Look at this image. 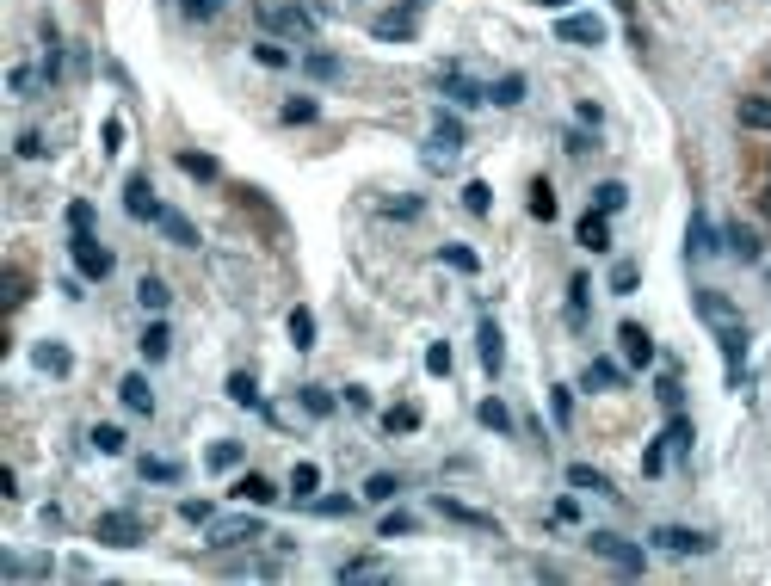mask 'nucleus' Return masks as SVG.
<instances>
[{
	"label": "nucleus",
	"mask_w": 771,
	"mask_h": 586,
	"mask_svg": "<svg viewBox=\"0 0 771 586\" xmlns=\"http://www.w3.org/2000/svg\"><path fill=\"white\" fill-rule=\"evenodd\" d=\"M617 346H623V358H630V364H654V340H648L642 321H623L617 327Z\"/></svg>",
	"instance_id": "nucleus-10"
},
{
	"label": "nucleus",
	"mask_w": 771,
	"mask_h": 586,
	"mask_svg": "<svg viewBox=\"0 0 771 586\" xmlns=\"http://www.w3.org/2000/svg\"><path fill=\"white\" fill-rule=\"evenodd\" d=\"M586 543H593V556H605V562H611V568H623V574H642V568H648V556H642L636 543H623L617 531H593Z\"/></svg>",
	"instance_id": "nucleus-2"
},
{
	"label": "nucleus",
	"mask_w": 771,
	"mask_h": 586,
	"mask_svg": "<svg viewBox=\"0 0 771 586\" xmlns=\"http://www.w3.org/2000/svg\"><path fill=\"white\" fill-rule=\"evenodd\" d=\"M395 494H401L395 475H371V482H364V500H395Z\"/></svg>",
	"instance_id": "nucleus-47"
},
{
	"label": "nucleus",
	"mask_w": 771,
	"mask_h": 586,
	"mask_svg": "<svg viewBox=\"0 0 771 586\" xmlns=\"http://www.w3.org/2000/svg\"><path fill=\"white\" fill-rule=\"evenodd\" d=\"M0 303H7V309L25 303V272H0Z\"/></svg>",
	"instance_id": "nucleus-43"
},
{
	"label": "nucleus",
	"mask_w": 771,
	"mask_h": 586,
	"mask_svg": "<svg viewBox=\"0 0 771 586\" xmlns=\"http://www.w3.org/2000/svg\"><path fill=\"white\" fill-rule=\"evenodd\" d=\"M235 500H241V506H272L278 488L266 482V475H241V482H235Z\"/></svg>",
	"instance_id": "nucleus-20"
},
{
	"label": "nucleus",
	"mask_w": 771,
	"mask_h": 586,
	"mask_svg": "<svg viewBox=\"0 0 771 586\" xmlns=\"http://www.w3.org/2000/svg\"><path fill=\"white\" fill-rule=\"evenodd\" d=\"M549 414H556V426H568L574 420V389H562V383L549 389Z\"/></svg>",
	"instance_id": "nucleus-45"
},
{
	"label": "nucleus",
	"mask_w": 771,
	"mask_h": 586,
	"mask_svg": "<svg viewBox=\"0 0 771 586\" xmlns=\"http://www.w3.org/2000/svg\"><path fill=\"white\" fill-rule=\"evenodd\" d=\"M124 210L136 216V223H155L161 204H155V186H149V173H130V186H124Z\"/></svg>",
	"instance_id": "nucleus-8"
},
{
	"label": "nucleus",
	"mask_w": 771,
	"mask_h": 586,
	"mask_svg": "<svg viewBox=\"0 0 771 586\" xmlns=\"http://www.w3.org/2000/svg\"><path fill=\"white\" fill-rule=\"evenodd\" d=\"M315 488H321V469H315V463H297V469H290V494H297L303 506H315Z\"/></svg>",
	"instance_id": "nucleus-23"
},
{
	"label": "nucleus",
	"mask_w": 771,
	"mask_h": 586,
	"mask_svg": "<svg viewBox=\"0 0 771 586\" xmlns=\"http://www.w3.org/2000/svg\"><path fill=\"white\" fill-rule=\"evenodd\" d=\"M204 463H210V469H235V463H241V445H235V438H216Z\"/></svg>",
	"instance_id": "nucleus-37"
},
{
	"label": "nucleus",
	"mask_w": 771,
	"mask_h": 586,
	"mask_svg": "<svg viewBox=\"0 0 771 586\" xmlns=\"http://www.w3.org/2000/svg\"><path fill=\"white\" fill-rule=\"evenodd\" d=\"M179 519H186V525H210L216 512H210V500H186V506H179Z\"/></svg>",
	"instance_id": "nucleus-50"
},
{
	"label": "nucleus",
	"mask_w": 771,
	"mask_h": 586,
	"mask_svg": "<svg viewBox=\"0 0 771 586\" xmlns=\"http://www.w3.org/2000/svg\"><path fill=\"white\" fill-rule=\"evenodd\" d=\"M475 414H482V426H488V432H512V414H506V401H482Z\"/></svg>",
	"instance_id": "nucleus-39"
},
{
	"label": "nucleus",
	"mask_w": 771,
	"mask_h": 586,
	"mask_svg": "<svg viewBox=\"0 0 771 586\" xmlns=\"http://www.w3.org/2000/svg\"><path fill=\"white\" fill-rule=\"evenodd\" d=\"M31 364H38L44 377H68V371H75V358H68V346H62V340H44L38 352H31Z\"/></svg>",
	"instance_id": "nucleus-13"
},
{
	"label": "nucleus",
	"mask_w": 771,
	"mask_h": 586,
	"mask_svg": "<svg viewBox=\"0 0 771 586\" xmlns=\"http://www.w3.org/2000/svg\"><path fill=\"white\" fill-rule=\"evenodd\" d=\"M642 469H648V475H660V469H667V438H654V445L642 451Z\"/></svg>",
	"instance_id": "nucleus-52"
},
{
	"label": "nucleus",
	"mask_w": 771,
	"mask_h": 586,
	"mask_svg": "<svg viewBox=\"0 0 771 586\" xmlns=\"http://www.w3.org/2000/svg\"><path fill=\"white\" fill-rule=\"evenodd\" d=\"M179 167H186L192 179H216V161L210 155H179Z\"/></svg>",
	"instance_id": "nucleus-51"
},
{
	"label": "nucleus",
	"mask_w": 771,
	"mask_h": 586,
	"mask_svg": "<svg viewBox=\"0 0 771 586\" xmlns=\"http://www.w3.org/2000/svg\"><path fill=\"white\" fill-rule=\"evenodd\" d=\"M315 512H321V519H340V512H352V500H340V494H327V500H315Z\"/></svg>",
	"instance_id": "nucleus-55"
},
{
	"label": "nucleus",
	"mask_w": 771,
	"mask_h": 586,
	"mask_svg": "<svg viewBox=\"0 0 771 586\" xmlns=\"http://www.w3.org/2000/svg\"><path fill=\"white\" fill-rule=\"evenodd\" d=\"M364 580H389V568L377 556H358V562H340V586H364Z\"/></svg>",
	"instance_id": "nucleus-19"
},
{
	"label": "nucleus",
	"mask_w": 771,
	"mask_h": 586,
	"mask_svg": "<svg viewBox=\"0 0 771 586\" xmlns=\"http://www.w3.org/2000/svg\"><path fill=\"white\" fill-rule=\"evenodd\" d=\"M463 210H469V216H488V210H494V192L482 186V179H469V186H463Z\"/></svg>",
	"instance_id": "nucleus-32"
},
{
	"label": "nucleus",
	"mask_w": 771,
	"mask_h": 586,
	"mask_svg": "<svg viewBox=\"0 0 771 586\" xmlns=\"http://www.w3.org/2000/svg\"><path fill=\"white\" fill-rule=\"evenodd\" d=\"M543 7H549V13H562V7H568V0H543Z\"/></svg>",
	"instance_id": "nucleus-62"
},
{
	"label": "nucleus",
	"mask_w": 771,
	"mask_h": 586,
	"mask_svg": "<svg viewBox=\"0 0 771 586\" xmlns=\"http://www.w3.org/2000/svg\"><path fill=\"white\" fill-rule=\"evenodd\" d=\"M118 395H124V408H130V414H155V389H149V377H136V371H130V377L118 383Z\"/></svg>",
	"instance_id": "nucleus-15"
},
{
	"label": "nucleus",
	"mask_w": 771,
	"mask_h": 586,
	"mask_svg": "<svg viewBox=\"0 0 771 586\" xmlns=\"http://www.w3.org/2000/svg\"><path fill=\"white\" fill-rule=\"evenodd\" d=\"M685 253H691V260L716 253V229H710V216H704V210H697V216H691V229H685Z\"/></svg>",
	"instance_id": "nucleus-17"
},
{
	"label": "nucleus",
	"mask_w": 771,
	"mask_h": 586,
	"mask_svg": "<svg viewBox=\"0 0 771 586\" xmlns=\"http://www.w3.org/2000/svg\"><path fill=\"white\" fill-rule=\"evenodd\" d=\"M623 204H630V186H623V179H605V186L593 192V210H605V216H617Z\"/></svg>",
	"instance_id": "nucleus-24"
},
{
	"label": "nucleus",
	"mask_w": 771,
	"mask_h": 586,
	"mask_svg": "<svg viewBox=\"0 0 771 586\" xmlns=\"http://www.w3.org/2000/svg\"><path fill=\"white\" fill-rule=\"evenodd\" d=\"M93 543H112V549H136L142 543V519L136 512H105L93 525Z\"/></svg>",
	"instance_id": "nucleus-4"
},
{
	"label": "nucleus",
	"mask_w": 771,
	"mask_h": 586,
	"mask_svg": "<svg viewBox=\"0 0 771 586\" xmlns=\"http://www.w3.org/2000/svg\"><path fill=\"white\" fill-rule=\"evenodd\" d=\"M371 31H377L383 44H395V38H414V31H420V19H414V13H383Z\"/></svg>",
	"instance_id": "nucleus-21"
},
{
	"label": "nucleus",
	"mask_w": 771,
	"mask_h": 586,
	"mask_svg": "<svg viewBox=\"0 0 771 586\" xmlns=\"http://www.w3.org/2000/svg\"><path fill=\"white\" fill-rule=\"evenodd\" d=\"M383 426H389V432H414V426H420V408H414V401H401V408L383 414Z\"/></svg>",
	"instance_id": "nucleus-38"
},
{
	"label": "nucleus",
	"mask_w": 771,
	"mask_h": 586,
	"mask_svg": "<svg viewBox=\"0 0 771 586\" xmlns=\"http://www.w3.org/2000/svg\"><path fill=\"white\" fill-rule=\"evenodd\" d=\"M93 451H99V457H118V451H124V432H118V426H93Z\"/></svg>",
	"instance_id": "nucleus-42"
},
{
	"label": "nucleus",
	"mask_w": 771,
	"mask_h": 586,
	"mask_svg": "<svg viewBox=\"0 0 771 586\" xmlns=\"http://www.w3.org/2000/svg\"><path fill=\"white\" fill-rule=\"evenodd\" d=\"M75 266H81V278H112V253H105L99 241H93V229H75Z\"/></svg>",
	"instance_id": "nucleus-6"
},
{
	"label": "nucleus",
	"mask_w": 771,
	"mask_h": 586,
	"mask_svg": "<svg viewBox=\"0 0 771 586\" xmlns=\"http://www.w3.org/2000/svg\"><path fill=\"white\" fill-rule=\"evenodd\" d=\"M173 352V334H167V321H155L149 334H142V358H167Z\"/></svg>",
	"instance_id": "nucleus-34"
},
{
	"label": "nucleus",
	"mask_w": 771,
	"mask_h": 586,
	"mask_svg": "<svg viewBox=\"0 0 771 586\" xmlns=\"http://www.w3.org/2000/svg\"><path fill=\"white\" fill-rule=\"evenodd\" d=\"M278 118H284V124H315V118H321V105H315V99H290Z\"/></svg>",
	"instance_id": "nucleus-40"
},
{
	"label": "nucleus",
	"mask_w": 771,
	"mask_h": 586,
	"mask_svg": "<svg viewBox=\"0 0 771 586\" xmlns=\"http://www.w3.org/2000/svg\"><path fill=\"white\" fill-rule=\"evenodd\" d=\"M697 315H704L710 327H734L741 315H734V303L722 297V290H697Z\"/></svg>",
	"instance_id": "nucleus-14"
},
{
	"label": "nucleus",
	"mask_w": 771,
	"mask_h": 586,
	"mask_svg": "<svg viewBox=\"0 0 771 586\" xmlns=\"http://www.w3.org/2000/svg\"><path fill=\"white\" fill-rule=\"evenodd\" d=\"M568 482H574V488H593V494H617V488H611V475H599L593 463H574V469H568Z\"/></svg>",
	"instance_id": "nucleus-26"
},
{
	"label": "nucleus",
	"mask_w": 771,
	"mask_h": 586,
	"mask_svg": "<svg viewBox=\"0 0 771 586\" xmlns=\"http://www.w3.org/2000/svg\"><path fill=\"white\" fill-rule=\"evenodd\" d=\"M611 7H617V13H630V7H636V0H611Z\"/></svg>",
	"instance_id": "nucleus-63"
},
{
	"label": "nucleus",
	"mask_w": 771,
	"mask_h": 586,
	"mask_svg": "<svg viewBox=\"0 0 771 586\" xmlns=\"http://www.w3.org/2000/svg\"><path fill=\"white\" fill-rule=\"evenodd\" d=\"M556 38H562V44H605V19H593V13H562V19H556Z\"/></svg>",
	"instance_id": "nucleus-7"
},
{
	"label": "nucleus",
	"mask_w": 771,
	"mask_h": 586,
	"mask_svg": "<svg viewBox=\"0 0 771 586\" xmlns=\"http://www.w3.org/2000/svg\"><path fill=\"white\" fill-rule=\"evenodd\" d=\"M648 543H654V549H673V556H710V549H716L710 531H685V525H654Z\"/></svg>",
	"instance_id": "nucleus-1"
},
{
	"label": "nucleus",
	"mask_w": 771,
	"mask_h": 586,
	"mask_svg": "<svg viewBox=\"0 0 771 586\" xmlns=\"http://www.w3.org/2000/svg\"><path fill=\"white\" fill-rule=\"evenodd\" d=\"M660 438H667V451H691V420H673Z\"/></svg>",
	"instance_id": "nucleus-49"
},
{
	"label": "nucleus",
	"mask_w": 771,
	"mask_h": 586,
	"mask_svg": "<svg viewBox=\"0 0 771 586\" xmlns=\"http://www.w3.org/2000/svg\"><path fill=\"white\" fill-rule=\"evenodd\" d=\"M574 235H580V247H593V253H605V247H611V223H605V210H586Z\"/></svg>",
	"instance_id": "nucleus-16"
},
{
	"label": "nucleus",
	"mask_w": 771,
	"mask_h": 586,
	"mask_svg": "<svg viewBox=\"0 0 771 586\" xmlns=\"http://www.w3.org/2000/svg\"><path fill=\"white\" fill-rule=\"evenodd\" d=\"M426 377H451V346H445V340L426 346Z\"/></svg>",
	"instance_id": "nucleus-41"
},
{
	"label": "nucleus",
	"mask_w": 771,
	"mask_h": 586,
	"mask_svg": "<svg viewBox=\"0 0 771 586\" xmlns=\"http://www.w3.org/2000/svg\"><path fill=\"white\" fill-rule=\"evenodd\" d=\"M260 19H266L272 31H290V38H309V31H315V19H309L303 7H272V0L260 7Z\"/></svg>",
	"instance_id": "nucleus-9"
},
{
	"label": "nucleus",
	"mask_w": 771,
	"mask_h": 586,
	"mask_svg": "<svg viewBox=\"0 0 771 586\" xmlns=\"http://www.w3.org/2000/svg\"><path fill=\"white\" fill-rule=\"evenodd\" d=\"M303 68H309L315 81H340V56H327V50H309V56H303Z\"/></svg>",
	"instance_id": "nucleus-31"
},
{
	"label": "nucleus",
	"mask_w": 771,
	"mask_h": 586,
	"mask_svg": "<svg viewBox=\"0 0 771 586\" xmlns=\"http://www.w3.org/2000/svg\"><path fill=\"white\" fill-rule=\"evenodd\" d=\"M68 229H93V204H68Z\"/></svg>",
	"instance_id": "nucleus-56"
},
{
	"label": "nucleus",
	"mask_w": 771,
	"mask_h": 586,
	"mask_svg": "<svg viewBox=\"0 0 771 586\" xmlns=\"http://www.w3.org/2000/svg\"><path fill=\"white\" fill-rule=\"evenodd\" d=\"M586 389H623V371L611 358H593V364H586Z\"/></svg>",
	"instance_id": "nucleus-25"
},
{
	"label": "nucleus",
	"mask_w": 771,
	"mask_h": 586,
	"mask_svg": "<svg viewBox=\"0 0 771 586\" xmlns=\"http://www.w3.org/2000/svg\"><path fill=\"white\" fill-rule=\"evenodd\" d=\"M7 87H13V93H31L38 81H31V68H13V75H7Z\"/></svg>",
	"instance_id": "nucleus-59"
},
{
	"label": "nucleus",
	"mask_w": 771,
	"mask_h": 586,
	"mask_svg": "<svg viewBox=\"0 0 771 586\" xmlns=\"http://www.w3.org/2000/svg\"><path fill=\"white\" fill-rule=\"evenodd\" d=\"M186 13H192V19H210V13H216V0H186Z\"/></svg>",
	"instance_id": "nucleus-60"
},
{
	"label": "nucleus",
	"mask_w": 771,
	"mask_h": 586,
	"mask_svg": "<svg viewBox=\"0 0 771 586\" xmlns=\"http://www.w3.org/2000/svg\"><path fill=\"white\" fill-rule=\"evenodd\" d=\"M636 278H642L636 266H617V272H611V290H636Z\"/></svg>",
	"instance_id": "nucleus-58"
},
{
	"label": "nucleus",
	"mask_w": 771,
	"mask_h": 586,
	"mask_svg": "<svg viewBox=\"0 0 771 586\" xmlns=\"http://www.w3.org/2000/svg\"><path fill=\"white\" fill-rule=\"evenodd\" d=\"M519 99H525V75H500L488 87V105H519Z\"/></svg>",
	"instance_id": "nucleus-27"
},
{
	"label": "nucleus",
	"mask_w": 771,
	"mask_h": 586,
	"mask_svg": "<svg viewBox=\"0 0 771 586\" xmlns=\"http://www.w3.org/2000/svg\"><path fill=\"white\" fill-rule=\"evenodd\" d=\"M155 223H161V235H167V241H179V247H198V229H192V223H186V216H179V210H161Z\"/></svg>",
	"instance_id": "nucleus-22"
},
{
	"label": "nucleus",
	"mask_w": 771,
	"mask_h": 586,
	"mask_svg": "<svg viewBox=\"0 0 771 586\" xmlns=\"http://www.w3.org/2000/svg\"><path fill=\"white\" fill-rule=\"evenodd\" d=\"M722 241H728V253H734V260H747V266L759 260V235H753L747 223H728V229H722Z\"/></svg>",
	"instance_id": "nucleus-18"
},
{
	"label": "nucleus",
	"mask_w": 771,
	"mask_h": 586,
	"mask_svg": "<svg viewBox=\"0 0 771 586\" xmlns=\"http://www.w3.org/2000/svg\"><path fill=\"white\" fill-rule=\"evenodd\" d=\"M136 303L149 309V315H161V309H167L173 297H167V284H161V278H142V284H136Z\"/></svg>",
	"instance_id": "nucleus-28"
},
{
	"label": "nucleus",
	"mask_w": 771,
	"mask_h": 586,
	"mask_svg": "<svg viewBox=\"0 0 771 586\" xmlns=\"http://www.w3.org/2000/svg\"><path fill=\"white\" fill-rule=\"evenodd\" d=\"M438 87H445L457 105H488V87H475L463 68H438Z\"/></svg>",
	"instance_id": "nucleus-11"
},
{
	"label": "nucleus",
	"mask_w": 771,
	"mask_h": 586,
	"mask_svg": "<svg viewBox=\"0 0 771 586\" xmlns=\"http://www.w3.org/2000/svg\"><path fill=\"white\" fill-rule=\"evenodd\" d=\"M759 210H765V216H771V186H765V192H759Z\"/></svg>",
	"instance_id": "nucleus-61"
},
{
	"label": "nucleus",
	"mask_w": 771,
	"mask_h": 586,
	"mask_svg": "<svg viewBox=\"0 0 771 586\" xmlns=\"http://www.w3.org/2000/svg\"><path fill=\"white\" fill-rule=\"evenodd\" d=\"M253 56H260L266 68H284L290 62V50H278V44H253Z\"/></svg>",
	"instance_id": "nucleus-54"
},
{
	"label": "nucleus",
	"mask_w": 771,
	"mask_h": 586,
	"mask_svg": "<svg viewBox=\"0 0 771 586\" xmlns=\"http://www.w3.org/2000/svg\"><path fill=\"white\" fill-rule=\"evenodd\" d=\"M438 512H445V519H457V525H475V531H494V519H482V512H469V506H457V500H445V494H438Z\"/></svg>",
	"instance_id": "nucleus-29"
},
{
	"label": "nucleus",
	"mask_w": 771,
	"mask_h": 586,
	"mask_svg": "<svg viewBox=\"0 0 771 586\" xmlns=\"http://www.w3.org/2000/svg\"><path fill=\"white\" fill-rule=\"evenodd\" d=\"M253 537H260V519H253V512H235V519H210V531H204L210 549H241V543H253Z\"/></svg>",
	"instance_id": "nucleus-3"
},
{
	"label": "nucleus",
	"mask_w": 771,
	"mask_h": 586,
	"mask_svg": "<svg viewBox=\"0 0 771 586\" xmlns=\"http://www.w3.org/2000/svg\"><path fill=\"white\" fill-rule=\"evenodd\" d=\"M303 408H309L315 420H327V414H334V395H327V389H315V383H309V389H303Z\"/></svg>",
	"instance_id": "nucleus-46"
},
{
	"label": "nucleus",
	"mask_w": 771,
	"mask_h": 586,
	"mask_svg": "<svg viewBox=\"0 0 771 586\" xmlns=\"http://www.w3.org/2000/svg\"><path fill=\"white\" fill-rule=\"evenodd\" d=\"M401 531H414V519H408V512H389V519H383V537H401Z\"/></svg>",
	"instance_id": "nucleus-57"
},
{
	"label": "nucleus",
	"mask_w": 771,
	"mask_h": 586,
	"mask_svg": "<svg viewBox=\"0 0 771 586\" xmlns=\"http://www.w3.org/2000/svg\"><path fill=\"white\" fill-rule=\"evenodd\" d=\"M531 216H537V223H556V192H549V179L531 186Z\"/></svg>",
	"instance_id": "nucleus-30"
},
{
	"label": "nucleus",
	"mask_w": 771,
	"mask_h": 586,
	"mask_svg": "<svg viewBox=\"0 0 771 586\" xmlns=\"http://www.w3.org/2000/svg\"><path fill=\"white\" fill-rule=\"evenodd\" d=\"M741 124L747 130H771V99H741Z\"/></svg>",
	"instance_id": "nucleus-35"
},
{
	"label": "nucleus",
	"mask_w": 771,
	"mask_h": 586,
	"mask_svg": "<svg viewBox=\"0 0 771 586\" xmlns=\"http://www.w3.org/2000/svg\"><path fill=\"white\" fill-rule=\"evenodd\" d=\"M438 260H445V266H457V272H482V260H475L469 247H445V253H438Z\"/></svg>",
	"instance_id": "nucleus-48"
},
{
	"label": "nucleus",
	"mask_w": 771,
	"mask_h": 586,
	"mask_svg": "<svg viewBox=\"0 0 771 586\" xmlns=\"http://www.w3.org/2000/svg\"><path fill=\"white\" fill-rule=\"evenodd\" d=\"M290 340H297V346H315V315H309V309H290Z\"/></svg>",
	"instance_id": "nucleus-44"
},
{
	"label": "nucleus",
	"mask_w": 771,
	"mask_h": 586,
	"mask_svg": "<svg viewBox=\"0 0 771 586\" xmlns=\"http://www.w3.org/2000/svg\"><path fill=\"white\" fill-rule=\"evenodd\" d=\"M19 155H25V161H38V155H50V149H44V136H38V130H25V136H19Z\"/></svg>",
	"instance_id": "nucleus-53"
},
{
	"label": "nucleus",
	"mask_w": 771,
	"mask_h": 586,
	"mask_svg": "<svg viewBox=\"0 0 771 586\" xmlns=\"http://www.w3.org/2000/svg\"><path fill=\"white\" fill-rule=\"evenodd\" d=\"M457 149H463V118L438 112V118H432V142H426V161H432V167H445Z\"/></svg>",
	"instance_id": "nucleus-5"
},
{
	"label": "nucleus",
	"mask_w": 771,
	"mask_h": 586,
	"mask_svg": "<svg viewBox=\"0 0 771 586\" xmlns=\"http://www.w3.org/2000/svg\"><path fill=\"white\" fill-rule=\"evenodd\" d=\"M475 346H482V371H488V377H500V364H506V340H500V327H494V321L475 327Z\"/></svg>",
	"instance_id": "nucleus-12"
},
{
	"label": "nucleus",
	"mask_w": 771,
	"mask_h": 586,
	"mask_svg": "<svg viewBox=\"0 0 771 586\" xmlns=\"http://www.w3.org/2000/svg\"><path fill=\"white\" fill-rule=\"evenodd\" d=\"M229 401H241V408H260V383H253L247 371H235V377H229Z\"/></svg>",
	"instance_id": "nucleus-33"
},
{
	"label": "nucleus",
	"mask_w": 771,
	"mask_h": 586,
	"mask_svg": "<svg viewBox=\"0 0 771 586\" xmlns=\"http://www.w3.org/2000/svg\"><path fill=\"white\" fill-rule=\"evenodd\" d=\"M142 482H179V463L173 457H142Z\"/></svg>",
	"instance_id": "nucleus-36"
}]
</instances>
